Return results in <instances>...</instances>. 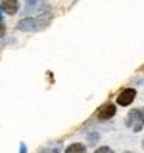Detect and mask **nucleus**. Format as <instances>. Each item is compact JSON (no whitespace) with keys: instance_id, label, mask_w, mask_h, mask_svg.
<instances>
[{"instance_id":"7ed1b4c3","label":"nucleus","mask_w":144,"mask_h":153,"mask_svg":"<svg viewBox=\"0 0 144 153\" xmlns=\"http://www.w3.org/2000/svg\"><path fill=\"white\" fill-rule=\"evenodd\" d=\"M115 114H116V105L113 102H107V104H104L101 107L99 110H98L96 118L99 121H109V119L113 118Z\"/></svg>"},{"instance_id":"f03ea898","label":"nucleus","mask_w":144,"mask_h":153,"mask_svg":"<svg viewBox=\"0 0 144 153\" xmlns=\"http://www.w3.org/2000/svg\"><path fill=\"white\" fill-rule=\"evenodd\" d=\"M135 97H137V90L135 88H124L122 91L116 96V104L119 107H129L135 101Z\"/></svg>"},{"instance_id":"9b49d317","label":"nucleus","mask_w":144,"mask_h":153,"mask_svg":"<svg viewBox=\"0 0 144 153\" xmlns=\"http://www.w3.org/2000/svg\"><path fill=\"white\" fill-rule=\"evenodd\" d=\"M141 147H143V150H144V139H143V142H141Z\"/></svg>"},{"instance_id":"6e6552de","label":"nucleus","mask_w":144,"mask_h":153,"mask_svg":"<svg viewBox=\"0 0 144 153\" xmlns=\"http://www.w3.org/2000/svg\"><path fill=\"white\" fill-rule=\"evenodd\" d=\"M5 33H6V25H5L2 20H0V39H2L3 36H5Z\"/></svg>"},{"instance_id":"39448f33","label":"nucleus","mask_w":144,"mask_h":153,"mask_svg":"<svg viewBox=\"0 0 144 153\" xmlns=\"http://www.w3.org/2000/svg\"><path fill=\"white\" fill-rule=\"evenodd\" d=\"M0 10L8 16H14L19 11V0H0Z\"/></svg>"},{"instance_id":"1a4fd4ad","label":"nucleus","mask_w":144,"mask_h":153,"mask_svg":"<svg viewBox=\"0 0 144 153\" xmlns=\"http://www.w3.org/2000/svg\"><path fill=\"white\" fill-rule=\"evenodd\" d=\"M20 153H26V147H25V144H22V146H20Z\"/></svg>"},{"instance_id":"9d476101","label":"nucleus","mask_w":144,"mask_h":153,"mask_svg":"<svg viewBox=\"0 0 144 153\" xmlns=\"http://www.w3.org/2000/svg\"><path fill=\"white\" fill-rule=\"evenodd\" d=\"M122 153H135V152H130V150H125V152H122Z\"/></svg>"},{"instance_id":"0eeeda50","label":"nucleus","mask_w":144,"mask_h":153,"mask_svg":"<svg viewBox=\"0 0 144 153\" xmlns=\"http://www.w3.org/2000/svg\"><path fill=\"white\" fill-rule=\"evenodd\" d=\"M95 153H115L109 146H101V147H98L96 150H95Z\"/></svg>"},{"instance_id":"f8f14e48","label":"nucleus","mask_w":144,"mask_h":153,"mask_svg":"<svg viewBox=\"0 0 144 153\" xmlns=\"http://www.w3.org/2000/svg\"><path fill=\"white\" fill-rule=\"evenodd\" d=\"M0 20H2V17H0Z\"/></svg>"},{"instance_id":"f257e3e1","label":"nucleus","mask_w":144,"mask_h":153,"mask_svg":"<svg viewBox=\"0 0 144 153\" xmlns=\"http://www.w3.org/2000/svg\"><path fill=\"white\" fill-rule=\"evenodd\" d=\"M125 125H127L129 128H132L135 133H140L144 127V111L141 108H132L127 113Z\"/></svg>"},{"instance_id":"20e7f679","label":"nucleus","mask_w":144,"mask_h":153,"mask_svg":"<svg viewBox=\"0 0 144 153\" xmlns=\"http://www.w3.org/2000/svg\"><path fill=\"white\" fill-rule=\"evenodd\" d=\"M43 23H40L39 19H23L22 22L17 23V28L22 31H37L40 28H43Z\"/></svg>"},{"instance_id":"423d86ee","label":"nucleus","mask_w":144,"mask_h":153,"mask_svg":"<svg viewBox=\"0 0 144 153\" xmlns=\"http://www.w3.org/2000/svg\"><path fill=\"white\" fill-rule=\"evenodd\" d=\"M64 153H87V147L82 142H73L65 149Z\"/></svg>"}]
</instances>
